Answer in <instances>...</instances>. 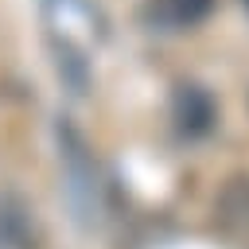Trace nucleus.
Masks as SVG:
<instances>
[{
	"mask_svg": "<svg viewBox=\"0 0 249 249\" xmlns=\"http://www.w3.org/2000/svg\"><path fill=\"white\" fill-rule=\"evenodd\" d=\"M171 117H175V128H179L183 136H202V132H210V124H214V97H210L202 86L183 82V86H175V93H171Z\"/></svg>",
	"mask_w": 249,
	"mask_h": 249,
	"instance_id": "1",
	"label": "nucleus"
},
{
	"mask_svg": "<svg viewBox=\"0 0 249 249\" xmlns=\"http://www.w3.org/2000/svg\"><path fill=\"white\" fill-rule=\"evenodd\" d=\"M218 0H144V19L160 31H187L198 27Z\"/></svg>",
	"mask_w": 249,
	"mask_h": 249,
	"instance_id": "2",
	"label": "nucleus"
},
{
	"mask_svg": "<svg viewBox=\"0 0 249 249\" xmlns=\"http://www.w3.org/2000/svg\"><path fill=\"white\" fill-rule=\"evenodd\" d=\"M0 249H35V230L16 198H0Z\"/></svg>",
	"mask_w": 249,
	"mask_h": 249,
	"instance_id": "3",
	"label": "nucleus"
},
{
	"mask_svg": "<svg viewBox=\"0 0 249 249\" xmlns=\"http://www.w3.org/2000/svg\"><path fill=\"white\" fill-rule=\"evenodd\" d=\"M218 218H222L226 230L249 226V179L226 183V191H222V198H218Z\"/></svg>",
	"mask_w": 249,
	"mask_h": 249,
	"instance_id": "4",
	"label": "nucleus"
},
{
	"mask_svg": "<svg viewBox=\"0 0 249 249\" xmlns=\"http://www.w3.org/2000/svg\"><path fill=\"white\" fill-rule=\"evenodd\" d=\"M245 8H249V0H245Z\"/></svg>",
	"mask_w": 249,
	"mask_h": 249,
	"instance_id": "5",
	"label": "nucleus"
}]
</instances>
